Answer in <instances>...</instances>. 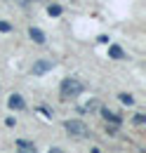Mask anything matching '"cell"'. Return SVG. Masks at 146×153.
<instances>
[{
	"label": "cell",
	"instance_id": "2",
	"mask_svg": "<svg viewBox=\"0 0 146 153\" xmlns=\"http://www.w3.org/2000/svg\"><path fill=\"white\" fill-rule=\"evenodd\" d=\"M64 127H66L69 137H73V139H83V137H87V134H90L87 125H85L83 120H66V123H64Z\"/></svg>",
	"mask_w": 146,
	"mask_h": 153
},
{
	"label": "cell",
	"instance_id": "1",
	"mask_svg": "<svg viewBox=\"0 0 146 153\" xmlns=\"http://www.w3.org/2000/svg\"><path fill=\"white\" fill-rule=\"evenodd\" d=\"M83 92H85V85L80 80H75V78H64L61 85H59L61 99H75V97H80Z\"/></svg>",
	"mask_w": 146,
	"mask_h": 153
},
{
	"label": "cell",
	"instance_id": "16",
	"mask_svg": "<svg viewBox=\"0 0 146 153\" xmlns=\"http://www.w3.org/2000/svg\"><path fill=\"white\" fill-rule=\"evenodd\" d=\"M47 153H64V149H59V146H52V149H50Z\"/></svg>",
	"mask_w": 146,
	"mask_h": 153
},
{
	"label": "cell",
	"instance_id": "6",
	"mask_svg": "<svg viewBox=\"0 0 146 153\" xmlns=\"http://www.w3.org/2000/svg\"><path fill=\"white\" fill-rule=\"evenodd\" d=\"M78 111H80V113H99V111H101V101H99V99H90V101H87L85 106H80Z\"/></svg>",
	"mask_w": 146,
	"mask_h": 153
},
{
	"label": "cell",
	"instance_id": "10",
	"mask_svg": "<svg viewBox=\"0 0 146 153\" xmlns=\"http://www.w3.org/2000/svg\"><path fill=\"white\" fill-rule=\"evenodd\" d=\"M118 99H120V101H123L125 106H132V104H134V97L127 94V92H120V94H118Z\"/></svg>",
	"mask_w": 146,
	"mask_h": 153
},
{
	"label": "cell",
	"instance_id": "15",
	"mask_svg": "<svg viewBox=\"0 0 146 153\" xmlns=\"http://www.w3.org/2000/svg\"><path fill=\"white\" fill-rule=\"evenodd\" d=\"M14 123H17V120H14V118H12V115H10V118H7V120H5V125H7V127H14Z\"/></svg>",
	"mask_w": 146,
	"mask_h": 153
},
{
	"label": "cell",
	"instance_id": "14",
	"mask_svg": "<svg viewBox=\"0 0 146 153\" xmlns=\"http://www.w3.org/2000/svg\"><path fill=\"white\" fill-rule=\"evenodd\" d=\"M97 40H99L101 45H106V42H109V36H106V33H101V36H97Z\"/></svg>",
	"mask_w": 146,
	"mask_h": 153
},
{
	"label": "cell",
	"instance_id": "11",
	"mask_svg": "<svg viewBox=\"0 0 146 153\" xmlns=\"http://www.w3.org/2000/svg\"><path fill=\"white\" fill-rule=\"evenodd\" d=\"M17 149H36V144L26 141V139H17Z\"/></svg>",
	"mask_w": 146,
	"mask_h": 153
},
{
	"label": "cell",
	"instance_id": "9",
	"mask_svg": "<svg viewBox=\"0 0 146 153\" xmlns=\"http://www.w3.org/2000/svg\"><path fill=\"white\" fill-rule=\"evenodd\" d=\"M61 12H64L61 5H50V7H47V14H50V17H61Z\"/></svg>",
	"mask_w": 146,
	"mask_h": 153
},
{
	"label": "cell",
	"instance_id": "18",
	"mask_svg": "<svg viewBox=\"0 0 146 153\" xmlns=\"http://www.w3.org/2000/svg\"><path fill=\"white\" fill-rule=\"evenodd\" d=\"M24 2H38V0H24Z\"/></svg>",
	"mask_w": 146,
	"mask_h": 153
},
{
	"label": "cell",
	"instance_id": "13",
	"mask_svg": "<svg viewBox=\"0 0 146 153\" xmlns=\"http://www.w3.org/2000/svg\"><path fill=\"white\" fill-rule=\"evenodd\" d=\"M12 31V24H7V21H0V33H10Z\"/></svg>",
	"mask_w": 146,
	"mask_h": 153
},
{
	"label": "cell",
	"instance_id": "3",
	"mask_svg": "<svg viewBox=\"0 0 146 153\" xmlns=\"http://www.w3.org/2000/svg\"><path fill=\"white\" fill-rule=\"evenodd\" d=\"M52 68H54V61L52 59H38V61H33V66H31V76L40 78V76H45L47 71H52Z\"/></svg>",
	"mask_w": 146,
	"mask_h": 153
},
{
	"label": "cell",
	"instance_id": "4",
	"mask_svg": "<svg viewBox=\"0 0 146 153\" xmlns=\"http://www.w3.org/2000/svg\"><path fill=\"white\" fill-rule=\"evenodd\" d=\"M7 106H10L12 111H24V108H26V101H24V97H21V94L14 92V94L7 99Z\"/></svg>",
	"mask_w": 146,
	"mask_h": 153
},
{
	"label": "cell",
	"instance_id": "5",
	"mask_svg": "<svg viewBox=\"0 0 146 153\" xmlns=\"http://www.w3.org/2000/svg\"><path fill=\"white\" fill-rule=\"evenodd\" d=\"M99 113L104 115V120H106V123H111V125H115V127H120V123H123V118H120V115L115 113V111H109V108H104V106H101V111H99Z\"/></svg>",
	"mask_w": 146,
	"mask_h": 153
},
{
	"label": "cell",
	"instance_id": "12",
	"mask_svg": "<svg viewBox=\"0 0 146 153\" xmlns=\"http://www.w3.org/2000/svg\"><path fill=\"white\" fill-rule=\"evenodd\" d=\"M132 123H134V125H144V123H146V115L144 113H137L134 118H132Z\"/></svg>",
	"mask_w": 146,
	"mask_h": 153
},
{
	"label": "cell",
	"instance_id": "8",
	"mask_svg": "<svg viewBox=\"0 0 146 153\" xmlns=\"http://www.w3.org/2000/svg\"><path fill=\"white\" fill-rule=\"evenodd\" d=\"M28 36H31V40H33V42H38V45H45V33H42L38 26H31V28H28Z\"/></svg>",
	"mask_w": 146,
	"mask_h": 153
},
{
	"label": "cell",
	"instance_id": "7",
	"mask_svg": "<svg viewBox=\"0 0 146 153\" xmlns=\"http://www.w3.org/2000/svg\"><path fill=\"white\" fill-rule=\"evenodd\" d=\"M109 57L115 59V61H120V59H127V54H125V50H123L120 45H111L109 47Z\"/></svg>",
	"mask_w": 146,
	"mask_h": 153
},
{
	"label": "cell",
	"instance_id": "17",
	"mask_svg": "<svg viewBox=\"0 0 146 153\" xmlns=\"http://www.w3.org/2000/svg\"><path fill=\"white\" fill-rule=\"evenodd\" d=\"M17 153H38V151H36V149H19Z\"/></svg>",
	"mask_w": 146,
	"mask_h": 153
}]
</instances>
